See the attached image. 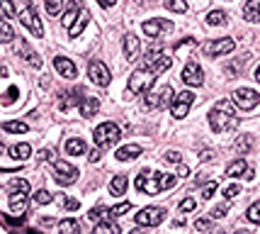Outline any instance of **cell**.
<instances>
[{
	"instance_id": "obj_57",
	"label": "cell",
	"mask_w": 260,
	"mask_h": 234,
	"mask_svg": "<svg viewBox=\"0 0 260 234\" xmlns=\"http://www.w3.org/2000/svg\"><path fill=\"white\" fill-rule=\"evenodd\" d=\"M97 3H100V5H102V8H112V5H114V3H117V0H97Z\"/></svg>"
},
{
	"instance_id": "obj_24",
	"label": "cell",
	"mask_w": 260,
	"mask_h": 234,
	"mask_svg": "<svg viewBox=\"0 0 260 234\" xmlns=\"http://www.w3.org/2000/svg\"><path fill=\"white\" fill-rule=\"evenodd\" d=\"M248 173V164H246V159H236L233 164L226 166V176H246Z\"/></svg>"
},
{
	"instance_id": "obj_55",
	"label": "cell",
	"mask_w": 260,
	"mask_h": 234,
	"mask_svg": "<svg viewBox=\"0 0 260 234\" xmlns=\"http://www.w3.org/2000/svg\"><path fill=\"white\" fill-rule=\"evenodd\" d=\"M100 156H102V152H100V147H95V149L90 152V156H88V159H90V164H95V161H100Z\"/></svg>"
},
{
	"instance_id": "obj_25",
	"label": "cell",
	"mask_w": 260,
	"mask_h": 234,
	"mask_svg": "<svg viewBox=\"0 0 260 234\" xmlns=\"http://www.w3.org/2000/svg\"><path fill=\"white\" fill-rule=\"evenodd\" d=\"M107 217H112V210H107L105 205H97L90 210V215H88V220L90 222H97V224H102V222L107 220Z\"/></svg>"
},
{
	"instance_id": "obj_44",
	"label": "cell",
	"mask_w": 260,
	"mask_h": 234,
	"mask_svg": "<svg viewBox=\"0 0 260 234\" xmlns=\"http://www.w3.org/2000/svg\"><path fill=\"white\" fill-rule=\"evenodd\" d=\"M238 193H241V185H236V183H231V185L224 188V198H226V200H233Z\"/></svg>"
},
{
	"instance_id": "obj_15",
	"label": "cell",
	"mask_w": 260,
	"mask_h": 234,
	"mask_svg": "<svg viewBox=\"0 0 260 234\" xmlns=\"http://www.w3.org/2000/svg\"><path fill=\"white\" fill-rule=\"evenodd\" d=\"M54 69L63 76V78H76L78 76V69H76V64L66 59V56H56L54 59Z\"/></svg>"
},
{
	"instance_id": "obj_23",
	"label": "cell",
	"mask_w": 260,
	"mask_h": 234,
	"mask_svg": "<svg viewBox=\"0 0 260 234\" xmlns=\"http://www.w3.org/2000/svg\"><path fill=\"white\" fill-rule=\"evenodd\" d=\"M88 20H90V13H88V10L83 8V10H81V15H78V20H76V25H73V27L69 29L71 39H76V37L81 34L83 29H85V25H88Z\"/></svg>"
},
{
	"instance_id": "obj_8",
	"label": "cell",
	"mask_w": 260,
	"mask_h": 234,
	"mask_svg": "<svg viewBox=\"0 0 260 234\" xmlns=\"http://www.w3.org/2000/svg\"><path fill=\"white\" fill-rule=\"evenodd\" d=\"M233 103H236L241 110H253L260 103V96L253 88H238V90H233Z\"/></svg>"
},
{
	"instance_id": "obj_61",
	"label": "cell",
	"mask_w": 260,
	"mask_h": 234,
	"mask_svg": "<svg viewBox=\"0 0 260 234\" xmlns=\"http://www.w3.org/2000/svg\"><path fill=\"white\" fill-rule=\"evenodd\" d=\"M27 234H41V232H37V229H29V232Z\"/></svg>"
},
{
	"instance_id": "obj_34",
	"label": "cell",
	"mask_w": 260,
	"mask_h": 234,
	"mask_svg": "<svg viewBox=\"0 0 260 234\" xmlns=\"http://www.w3.org/2000/svg\"><path fill=\"white\" fill-rule=\"evenodd\" d=\"M0 39L5 41V44H10V41L15 39L13 27H10V22H8V20H3V22H0Z\"/></svg>"
},
{
	"instance_id": "obj_42",
	"label": "cell",
	"mask_w": 260,
	"mask_h": 234,
	"mask_svg": "<svg viewBox=\"0 0 260 234\" xmlns=\"http://www.w3.org/2000/svg\"><path fill=\"white\" fill-rule=\"evenodd\" d=\"M63 8V0H46V13L49 15H58Z\"/></svg>"
},
{
	"instance_id": "obj_11",
	"label": "cell",
	"mask_w": 260,
	"mask_h": 234,
	"mask_svg": "<svg viewBox=\"0 0 260 234\" xmlns=\"http://www.w3.org/2000/svg\"><path fill=\"white\" fill-rule=\"evenodd\" d=\"M158 176V173H156ZM156 176H151L149 171H144L137 180H134V185H137V191H144L146 195H156L163 191V185H161V178H156Z\"/></svg>"
},
{
	"instance_id": "obj_26",
	"label": "cell",
	"mask_w": 260,
	"mask_h": 234,
	"mask_svg": "<svg viewBox=\"0 0 260 234\" xmlns=\"http://www.w3.org/2000/svg\"><path fill=\"white\" fill-rule=\"evenodd\" d=\"M10 207H13L15 215L22 217V212L27 210V198H25V195H17V193H10Z\"/></svg>"
},
{
	"instance_id": "obj_45",
	"label": "cell",
	"mask_w": 260,
	"mask_h": 234,
	"mask_svg": "<svg viewBox=\"0 0 260 234\" xmlns=\"http://www.w3.org/2000/svg\"><path fill=\"white\" fill-rule=\"evenodd\" d=\"M158 178H161V185H163V188H173V185L178 183L175 176H168V173H158Z\"/></svg>"
},
{
	"instance_id": "obj_41",
	"label": "cell",
	"mask_w": 260,
	"mask_h": 234,
	"mask_svg": "<svg viewBox=\"0 0 260 234\" xmlns=\"http://www.w3.org/2000/svg\"><path fill=\"white\" fill-rule=\"evenodd\" d=\"M248 220L253 222V224H260V203H253V205L248 207Z\"/></svg>"
},
{
	"instance_id": "obj_9",
	"label": "cell",
	"mask_w": 260,
	"mask_h": 234,
	"mask_svg": "<svg viewBox=\"0 0 260 234\" xmlns=\"http://www.w3.org/2000/svg\"><path fill=\"white\" fill-rule=\"evenodd\" d=\"M163 215H165L163 207H144L137 215V224L139 227H156V224L163 222Z\"/></svg>"
},
{
	"instance_id": "obj_49",
	"label": "cell",
	"mask_w": 260,
	"mask_h": 234,
	"mask_svg": "<svg viewBox=\"0 0 260 234\" xmlns=\"http://www.w3.org/2000/svg\"><path fill=\"white\" fill-rule=\"evenodd\" d=\"M132 210V203H122V205L112 207V217H119V215H124V212H129Z\"/></svg>"
},
{
	"instance_id": "obj_10",
	"label": "cell",
	"mask_w": 260,
	"mask_h": 234,
	"mask_svg": "<svg viewBox=\"0 0 260 234\" xmlns=\"http://www.w3.org/2000/svg\"><path fill=\"white\" fill-rule=\"evenodd\" d=\"M54 171H56V183L61 185H73L78 178V168L66 164V161H54Z\"/></svg>"
},
{
	"instance_id": "obj_54",
	"label": "cell",
	"mask_w": 260,
	"mask_h": 234,
	"mask_svg": "<svg viewBox=\"0 0 260 234\" xmlns=\"http://www.w3.org/2000/svg\"><path fill=\"white\" fill-rule=\"evenodd\" d=\"M63 205H66V210H78V207H81V203H78L76 198H66V203H63Z\"/></svg>"
},
{
	"instance_id": "obj_7",
	"label": "cell",
	"mask_w": 260,
	"mask_h": 234,
	"mask_svg": "<svg viewBox=\"0 0 260 234\" xmlns=\"http://www.w3.org/2000/svg\"><path fill=\"white\" fill-rule=\"evenodd\" d=\"M88 76H90V81L95 83V85H100V88H107L110 81H112L110 69H107L100 59H93V61H90V66H88Z\"/></svg>"
},
{
	"instance_id": "obj_5",
	"label": "cell",
	"mask_w": 260,
	"mask_h": 234,
	"mask_svg": "<svg viewBox=\"0 0 260 234\" xmlns=\"http://www.w3.org/2000/svg\"><path fill=\"white\" fill-rule=\"evenodd\" d=\"M17 17H20V22L25 27L32 29V34H37V37L44 34V27H41V20H39V15H37V3L34 0H27V10H22Z\"/></svg>"
},
{
	"instance_id": "obj_58",
	"label": "cell",
	"mask_w": 260,
	"mask_h": 234,
	"mask_svg": "<svg viewBox=\"0 0 260 234\" xmlns=\"http://www.w3.org/2000/svg\"><path fill=\"white\" fill-rule=\"evenodd\" d=\"M129 234H146V232H144V229H137V227H134V229H132Z\"/></svg>"
},
{
	"instance_id": "obj_16",
	"label": "cell",
	"mask_w": 260,
	"mask_h": 234,
	"mask_svg": "<svg viewBox=\"0 0 260 234\" xmlns=\"http://www.w3.org/2000/svg\"><path fill=\"white\" fill-rule=\"evenodd\" d=\"M170 29V22L168 20H146L144 22V34H149V37H161L163 32H168Z\"/></svg>"
},
{
	"instance_id": "obj_13",
	"label": "cell",
	"mask_w": 260,
	"mask_h": 234,
	"mask_svg": "<svg viewBox=\"0 0 260 234\" xmlns=\"http://www.w3.org/2000/svg\"><path fill=\"white\" fill-rule=\"evenodd\" d=\"M192 103H194V96H192L190 90H182V93H178L175 103H173V117H175V120L187 117V110H190Z\"/></svg>"
},
{
	"instance_id": "obj_48",
	"label": "cell",
	"mask_w": 260,
	"mask_h": 234,
	"mask_svg": "<svg viewBox=\"0 0 260 234\" xmlns=\"http://www.w3.org/2000/svg\"><path fill=\"white\" fill-rule=\"evenodd\" d=\"M214 193H217V180H212L205 191H202V198H205V200H212V198H214Z\"/></svg>"
},
{
	"instance_id": "obj_32",
	"label": "cell",
	"mask_w": 260,
	"mask_h": 234,
	"mask_svg": "<svg viewBox=\"0 0 260 234\" xmlns=\"http://www.w3.org/2000/svg\"><path fill=\"white\" fill-rule=\"evenodd\" d=\"M10 193L27 195L29 193V183L25 178H13V180H10Z\"/></svg>"
},
{
	"instance_id": "obj_33",
	"label": "cell",
	"mask_w": 260,
	"mask_h": 234,
	"mask_svg": "<svg viewBox=\"0 0 260 234\" xmlns=\"http://www.w3.org/2000/svg\"><path fill=\"white\" fill-rule=\"evenodd\" d=\"M78 229H81L78 220H63L58 224V232L61 234H78Z\"/></svg>"
},
{
	"instance_id": "obj_21",
	"label": "cell",
	"mask_w": 260,
	"mask_h": 234,
	"mask_svg": "<svg viewBox=\"0 0 260 234\" xmlns=\"http://www.w3.org/2000/svg\"><path fill=\"white\" fill-rule=\"evenodd\" d=\"M20 52L25 54V59H27V64H32L34 69H41V59H39V54H37V52H34V49H32V46H29V44H27L25 39L20 41Z\"/></svg>"
},
{
	"instance_id": "obj_27",
	"label": "cell",
	"mask_w": 260,
	"mask_h": 234,
	"mask_svg": "<svg viewBox=\"0 0 260 234\" xmlns=\"http://www.w3.org/2000/svg\"><path fill=\"white\" fill-rule=\"evenodd\" d=\"M250 149H253V137H250V134H241L238 142L233 144V152L236 154H248Z\"/></svg>"
},
{
	"instance_id": "obj_1",
	"label": "cell",
	"mask_w": 260,
	"mask_h": 234,
	"mask_svg": "<svg viewBox=\"0 0 260 234\" xmlns=\"http://www.w3.org/2000/svg\"><path fill=\"white\" fill-rule=\"evenodd\" d=\"M233 100H219L214 108H212V112H209V124H212V129L214 132H219V134H224V132H231L233 127H238V117H236V110H233Z\"/></svg>"
},
{
	"instance_id": "obj_2",
	"label": "cell",
	"mask_w": 260,
	"mask_h": 234,
	"mask_svg": "<svg viewBox=\"0 0 260 234\" xmlns=\"http://www.w3.org/2000/svg\"><path fill=\"white\" fill-rule=\"evenodd\" d=\"M173 66V59L168 54H163V49L161 46H153V49H149L146 52V56H144V69L151 71V73H163V71H168Z\"/></svg>"
},
{
	"instance_id": "obj_60",
	"label": "cell",
	"mask_w": 260,
	"mask_h": 234,
	"mask_svg": "<svg viewBox=\"0 0 260 234\" xmlns=\"http://www.w3.org/2000/svg\"><path fill=\"white\" fill-rule=\"evenodd\" d=\"M236 234H250V232H246V229H238V232H236Z\"/></svg>"
},
{
	"instance_id": "obj_36",
	"label": "cell",
	"mask_w": 260,
	"mask_h": 234,
	"mask_svg": "<svg viewBox=\"0 0 260 234\" xmlns=\"http://www.w3.org/2000/svg\"><path fill=\"white\" fill-rule=\"evenodd\" d=\"M246 61H248V54H243L241 59H238V61H236V64H226V73H229V76H238Z\"/></svg>"
},
{
	"instance_id": "obj_46",
	"label": "cell",
	"mask_w": 260,
	"mask_h": 234,
	"mask_svg": "<svg viewBox=\"0 0 260 234\" xmlns=\"http://www.w3.org/2000/svg\"><path fill=\"white\" fill-rule=\"evenodd\" d=\"M197 207V203H194V198H185L182 203H180V212H192Z\"/></svg>"
},
{
	"instance_id": "obj_6",
	"label": "cell",
	"mask_w": 260,
	"mask_h": 234,
	"mask_svg": "<svg viewBox=\"0 0 260 234\" xmlns=\"http://www.w3.org/2000/svg\"><path fill=\"white\" fill-rule=\"evenodd\" d=\"M170 103H175V93L170 85H163L156 96L153 93H146V100H144V108H156V110H163Z\"/></svg>"
},
{
	"instance_id": "obj_14",
	"label": "cell",
	"mask_w": 260,
	"mask_h": 234,
	"mask_svg": "<svg viewBox=\"0 0 260 234\" xmlns=\"http://www.w3.org/2000/svg\"><path fill=\"white\" fill-rule=\"evenodd\" d=\"M182 81L187 83V85H202L205 83V73H202V66L200 64H194V61H187L185 64V69H182Z\"/></svg>"
},
{
	"instance_id": "obj_20",
	"label": "cell",
	"mask_w": 260,
	"mask_h": 234,
	"mask_svg": "<svg viewBox=\"0 0 260 234\" xmlns=\"http://www.w3.org/2000/svg\"><path fill=\"white\" fill-rule=\"evenodd\" d=\"M243 17L248 22H260V0H248L243 5Z\"/></svg>"
},
{
	"instance_id": "obj_4",
	"label": "cell",
	"mask_w": 260,
	"mask_h": 234,
	"mask_svg": "<svg viewBox=\"0 0 260 234\" xmlns=\"http://www.w3.org/2000/svg\"><path fill=\"white\" fill-rule=\"evenodd\" d=\"M153 81H156V73L146 69H137L129 76V93H149L153 88Z\"/></svg>"
},
{
	"instance_id": "obj_12",
	"label": "cell",
	"mask_w": 260,
	"mask_h": 234,
	"mask_svg": "<svg viewBox=\"0 0 260 234\" xmlns=\"http://www.w3.org/2000/svg\"><path fill=\"white\" fill-rule=\"evenodd\" d=\"M233 49H236V41L229 39V37H221V39L207 41L205 44V54L207 56H224V54H231Z\"/></svg>"
},
{
	"instance_id": "obj_51",
	"label": "cell",
	"mask_w": 260,
	"mask_h": 234,
	"mask_svg": "<svg viewBox=\"0 0 260 234\" xmlns=\"http://www.w3.org/2000/svg\"><path fill=\"white\" fill-rule=\"evenodd\" d=\"M209 224H212V220H209V217H202V220L194 222V229H197V232H207Z\"/></svg>"
},
{
	"instance_id": "obj_18",
	"label": "cell",
	"mask_w": 260,
	"mask_h": 234,
	"mask_svg": "<svg viewBox=\"0 0 260 234\" xmlns=\"http://www.w3.org/2000/svg\"><path fill=\"white\" fill-rule=\"evenodd\" d=\"M78 110H81L83 117H93L97 110H100V100L93 96H85L81 100V105H78Z\"/></svg>"
},
{
	"instance_id": "obj_37",
	"label": "cell",
	"mask_w": 260,
	"mask_h": 234,
	"mask_svg": "<svg viewBox=\"0 0 260 234\" xmlns=\"http://www.w3.org/2000/svg\"><path fill=\"white\" fill-rule=\"evenodd\" d=\"M3 129H5V132H13V134H25V132H27V124L25 122H5Z\"/></svg>"
},
{
	"instance_id": "obj_35",
	"label": "cell",
	"mask_w": 260,
	"mask_h": 234,
	"mask_svg": "<svg viewBox=\"0 0 260 234\" xmlns=\"http://www.w3.org/2000/svg\"><path fill=\"white\" fill-rule=\"evenodd\" d=\"M93 234H119V227L117 224H112V222H102V224H97Z\"/></svg>"
},
{
	"instance_id": "obj_62",
	"label": "cell",
	"mask_w": 260,
	"mask_h": 234,
	"mask_svg": "<svg viewBox=\"0 0 260 234\" xmlns=\"http://www.w3.org/2000/svg\"><path fill=\"white\" fill-rule=\"evenodd\" d=\"M78 234H81V232H78Z\"/></svg>"
},
{
	"instance_id": "obj_22",
	"label": "cell",
	"mask_w": 260,
	"mask_h": 234,
	"mask_svg": "<svg viewBox=\"0 0 260 234\" xmlns=\"http://www.w3.org/2000/svg\"><path fill=\"white\" fill-rule=\"evenodd\" d=\"M66 154H69V156H81V154H85V142H83L81 137L66 139Z\"/></svg>"
},
{
	"instance_id": "obj_17",
	"label": "cell",
	"mask_w": 260,
	"mask_h": 234,
	"mask_svg": "<svg viewBox=\"0 0 260 234\" xmlns=\"http://www.w3.org/2000/svg\"><path fill=\"white\" fill-rule=\"evenodd\" d=\"M139 52H141V44H139L137 34H126L124 37V56H126V61H137Z\"/></svg>"
},
{
	"instance_id": "obj_19",
	"label": "cell",
	"mask_w": 260,
	"mask_h": 234,
	"mask_svg": "<svg viewBox=\"0 0 260 234\" xmlns=\"http://www.w3.org/2000/svg\"><path fill=\"white\" fill-rule=\"evenodd\" d=\"M141 152H144V149H141L139 144H126V147H122V149H117L114 156H117L119 161H132V159L141 156Z\"/></svg>"
},
{
	"instance_id": "obj_43",
	"label": "cell",
	"mask_w": 260,
	"mask_h": 234,
	"mask_svg": "<svg viewBox=\"0 0 260 234\" xmlns=\"http://www.w3.org/2000/svg\"><path fill=\"white\" fill-rule=\"evenodd\" d=\"M226 212H229V205L224 203V205H217L209 215H212V220H221V217H226Z\"/></svg>"
},
{
	"instance_id": "obj_38",
	"label": "cell",
	"mask_w": 260,
	"mask_h": 234,
	"mask_svg": "<svg viewBox=\"0 0 260 234\" xmlns=\"http://www.w3.org/2000/svg\"><path fill=\"white\" fill-rule=\"evenodd\" d=\"M32 200H34L37 205H49V203L54 200V195L49 193V191H37V193L32 195Z\"/></svg>"
},
{
	"instance_id": "obj_47",
	"label": "cell",
	"mask_w": 260,
	"mask_h": 234,
	"mask_svg": "<svg viewBox=\"0 0 260 234\" xmlns=\"http://www.w3.org/2000/svg\"><path fill=\"white\" fill-rule=\"evenodd\" d=\"M3 13H5V20H13V17H15L13 0H3Z\"/></svg>"
},
{
	"instance_id": "obj_30",
	"label": "cell",
	"mask_w": 260,
	"mask_h": 234,
	"mask_svg": "<svg viewBox=\"0 0 260 234\" xmlns=\"http://www.w3.org/2000/svg\"><path fill=\"white\" fill-rule=\"evenodd\" d=\"M207 25H212V27H224V25H226V13H221V10L207 13Z\"/></svg>"
},
{
	"instance_id": "obj_56",
	"label": "cell",
	"mask_w": 260,
	"mask_h": 234,
	"mask_svg": "<svg viewBox=\"0 0 260 234\" xmlns=\"http://www.w3.org/2000/svg\"><path fill=\"white\" fill-rule=\"evenodd\" d=\"M200 159H202V161H209V159H214V152H209V149H205V152L200 154Z\"/></svg>"
},
{
	"instance_id": "obj_39",
	"label": "cell",
	"mask_w": 260,
	"mask_h": 234,
	"mask_svg": "<svg viewBox=\"0 0 260 234\" xmlns=\"http://www.w3.org/2000/svg\"><path fill=\"white\" fill-rule=\"evenodd\" d=\"M76 20H78V10H76V8H71L69 13L63 15V20H61V25H63V27H73V25H76Z\"/></svg>"
},
{
	"instance_id": "obj_53",
	"label": "cell",
	"mask_w": 260,
	"mask_h": 234,
	"mask_svg": "<svg viewBox=\"0 0 260 234\" xmlns=\"http://www.w3.org/2000/svg\"><path fill=\"white\" fill-rule=\"evenodd\" d=\"M37 159H39V161H51V164H54V159H51V149H41Z\"/></svg>"
},
{
	"instance_id": "obj_28",
	"label": "cell",
	"mask_w": 260,
	"mask_h": 234,
	"mask_svg": "<svg viewBox=\"0 0 260 234\" xmlns=\"http://www.w3.org/2000/svg\"><path fill=\"white\" fill-rule=\"evenodd\" d=\"M29 154H32V147L29 144H15L13 149H10V156L13 159H17V161H25V159H29Z\"/></svg>"
},
{
	"instance_id": "obj_40",
	"label": "cell",
	"mask_w": 260,
	"mask_h": 234,
	"mask_svg": "<svg viewBox=\"0 0 260 234\" xmlns=\"http://www.w3.org/2000/svg\"><path fill=\"white\" fill-rule=\"evenodd\" d=\"M165 8L173 10V13H185V10H187L185 0H165Z\"/></svg>"
},
{
	"instance_id": "obj_31",
	"label": "cell",
	"mask_w": 260,
	"mask_h": 234,
	"mask_svg": "<svg viewBox=\"0 0 260 234\" xmlns=\"http://www.w3.org/2000/svg\"><path fill=\"white\" fill-rule=\"evenodd\" d=\"M126 191V176H114L110 180V193L112 195H124Z\"/></svg>"
},
{
	"instance_id": "obj_50",
	"label": "cell",
	"mask_w": 260,
	"mask_h": 234,
	"mask_svg": "<svg viewBox=\"0 0 260 234\" xmlns=\"http://www.w3.org/2000/svg\"><path fill=\"white\" fill-rule=\"evenodd\" d=\"M163 159L168 161V164H180V152H173V149H168Z\"/></svg>"
},
{
	"instance_id": "obj_52",
	"label": "cell",
	"mask_w": 260,
	"mask_h": 234,
	"mask_svg": "<svg viewBox=\"0 0 260 234\" xmlns=\"http://www.w3.org/2000/svg\"><path fill=\"white\" fill-rule=\"evenodd\" d=\"M15 96H17V88H8V93H5V100H3V103H5V105H10V103H13L15 100Z\"/></svg>"
},
{
	"instance_id": "obj_3",
	"label": "cell",
	"mask_w": 260,
	"mask_h": 234,
	"mask_svg": "<svg viewBox=\"0 0 260 234\" xmlns=\"http://www.w3.org/2000/svg\"><path fill=\"white\" fill-rule=\"evenodd\" d=\"M122 137V129L117 127L114 122H102L95 127V132H93V139H95V147L100 149H105V147H110L114 144L117 139Z\"/></svg>"
},
{
	"instance_id": "obj_29",
	"label": "cell",
	"mask_w": 260,
	"mask_h": 234,
	"mask_svg": "<svg viewBox=\"0 0 260 234\" xmlns=\"http://www.w3.org/2000/svg\"><path fill=\"white\" fill-rule=\"evenodd\" d=\"M73 96H76V90H73V93H63V96H61V103H58L61 112H69L73 105H81L83 98H73Z\"/></svg>"
},
{
	"instance_id": "obj_59",
	"label": "cell",
	"mask_w": 260,
	"mask_h": 234,
	"mask_svg": "<svg viewBox=\"0 0 260 234\" xmlns=\"http://www.w3.org/2000/svg\"><path fill=\"white\" fill-rule=\"evenodd\" d=\"M255 81L260 83V66H258V69H255Z\"/></svg>"
}]
</instances>
